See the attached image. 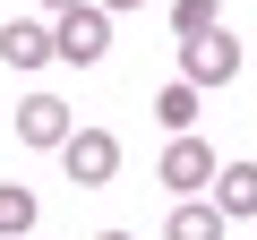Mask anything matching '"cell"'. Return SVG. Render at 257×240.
Wrapping results in <instances>:
<instances>
[{
	"mask_svg": "<svg viewBox=\"0 0 257 240\" xmlns=\"http://www.w3.org/2000/svg\"><path fill=\"white\" fill-rule=\"evenodd\" d=\"M43 9H52V18H60V9H86V0H43Z\"/></svg>",
	"mask_w": 257,
	"mask_h": 240,
	"instance_id": "obj_13",
	"label": "cell"
},
{
	"mask_svg": "<svg viewBox=\"0 0 257 240\" xmlns=\"http://www.w3.org/2000/svg\"><path fill=\"white\" fill-rule=\"evenodd\" d=\"M35 189H18V180H0V240H35Z\"/></svg>",
	"mask_w": 257,
	"mask_h": 240,
	"instance_id": "obj_9",
	"label": "cell"
},
{
	"mask_svg": "<svg viewBox=\"0 0 257 240\" xmlns=\"http://www.w3.org/2000/svg\"><path fill=\"white\" fill-rule=\"evenodd\" d=\"M60 172H69L77 189H103V180L120 172V138H111V129H94V120H77V129L60 138Z\"/></svg>",
	"mask_w": 257,
	"mask_h": 240,
	"instance_id": "obj_1",
	"label": "cell"
},
{
	"mask_svg": "<svg viewBox=\"0 0 257 240\" xmlns=\"http://www.w3.org/2000/svg\"><path fill=\"white\" fill-rule=\"evenodd\" d=\"M0 60H9V69H52V26L43 18H9V26H0Z\"/></svg>",
	"mask_w": 257,
	"mask_h": 240,
	"instance_id": "obj_7",
	"label": "cell"
},
{
	"mask_svg": "<svg viewBox=\"0 0 257 240\" xmlns=\"http://www.w3.org/2000/svg\"><path fill=\"white\" fill-rule=\"evenodd\" d=\"M94 9H103V18H128V9H146V0H94Z\"/></svg>",
	"mask_w": 257,
	"mask_h": 240,
	"instance_id": "obj_12",
	"label": "cell"
},
{
	"mask_svg": "<svg viewBox=\"0 0 257 240\" xmlns=\"http://www.w3.org/2000/svg\"><path fill=\"white\" fill-rule=\"evenodd\" d=\"M206 197H214L223 223H248V214H257V163H248V155H240V163H214Z\"/></svg>",
	"mask_w": 257,
	"mask_h": 240,
	"instance_id": "obj_6",
	"label": "cell"
},
{
	"mask_svg": "<svg viewBox=\"0 0 257 240\" xmlns=\"http://www.w3.org/2000/svg\"><path fill=\"white\" fill-rule=\"evenodd\" d=\"M155 172H163V189H180V197H206V180H214V146H206L197 129H180V138L163 146V163H155Z\"/></svg>",
	"mask_w": 257,
	"mask_h": 240,
	"instance_id": "obj_5",
	"label": "cell"
},
{
	"mask_svg": "<svg viewBox=\"0 0 257 240\" xmlns=\"http://www.w3.org/2000/svg\"><path fill=\"white\" fill-rule=\"evenodd\" d=\"M111 52V18L94 9V0H86V9H60L52 18V60H69V69H94Z\"/></svg>",
	"mask_w": 257,
	"mask_h": 240,
	"instance_id": "obj_2",
	"label": "cell"
},
{
	"mask_svg": "<svg viewBox=\"0 0 257 240\" xmlns=\"http://www.w3.org/2000/svg\"><path fill=\"white\" fill-rule=\"evenodd\" d=\"M240 77V43H231V26H214V35H197V43H180V86H231Z\"/></svg>",
	"mask_w": 257,
	"mask_h": 240,
	"instance_id": "obj_3",
	"label": "cell"
},
{
	"mask_svg": "<svg viewBox=\"0 0 257 240\" xmlns=\"http://www.w3.org/2000/svg\"><path fill=\"white\" fill-rule=\"evenodd\" d=\"M231 223L214 214V197H180L172 206V223H163V240H223Z\"/></svg>",
	"mask_w": 257,
	"mask_h": 240,
	"instance_id": "obj_8",
	"label": "cell"
},
{
	"mask_svg": "<svg viewBox=\"0 0 257 240\" xmlns=\"http://www.w3.org/2000/svg\"><path fill=\"white\" fill-rule=\"evenodd\" d=\"M9 120H18V146H35V155H60V138L77 129V111H69L60 94H26Z\"/></svg>",
	"mask_w": 257,
	"mask_h": 240,
	"instance_id": "obj_4",
	"label": "cell"
},
{
	"mask_svg": "<svg viewBox=\"0 0 257 240\" xmlns=\"http://www.w3.org/2000/svg\"><path fill=\"white\" fill-rule=\"evenodd\" d=\"M214 26H223V0H172V35H180V43L214 35Z\"/></svg>",
	"mask_w": 257,
	"mask_h": 240,
	"instance_id": "obj_11",
	"label": "cell"
},
{
	"mask_svg": "<svg viewBox=\"0 0 257 240\" xmlns=\"http://www.w3.org/2000/svg\"><path fill=\"white\" fill-rule=\"evenodd\" d=\"M94 240H138V231H94Z\"/></svg>",
	"mask_w": 257,
	"mask_h": 240,
	"instance_id": "obj_14",
	"label": "cell"
},
{
	"mask_svg": "<svg viewBox=\"0 0 257 240\" xmlns=\"http://www.w3.org/2000/svg\"><path fill=\"white\" fill-rule=\"evenodd\" d=\"M197 103H206V94H197V86H180V77H172V86H163V94H155V120H163V129H172V138H180V129H197Z\"/></svg>",
	"mask_w": 257,
	"mask_h": 240,
	"instance_id": "obj_10",
	"label": "cell"
}]
</instances>
